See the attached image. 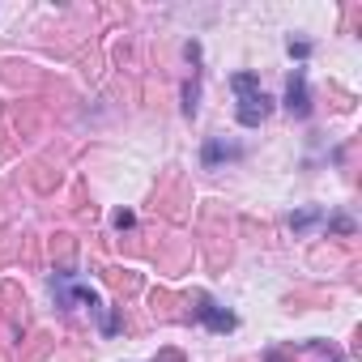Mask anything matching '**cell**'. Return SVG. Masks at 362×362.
Returning <instances> with one entry per match:
<instances>
[{"mask_svg": "<svg viewBox=\"0 0 362 362\" xmlns=\"http://www.w3.org/2000/svg\"><path fill=\"white\" fill-rule=\"evenodd\" d=\"M197 315H201V320H205V324H209L214 332H230V328H235V315H230L226 307H209V303H205V307H201Z\"/></svg>", "mask_w": 362, "mask_h": 362, "instance_id": "277c9868", "label": "cell"}, {"mask_svg": "<svg viewBox=\"0 0 362 362\" xmlns=\"http://www.w3.org/2000/svg\"><path fill=\"white\" fill-rule=\"evenodd\" d=\"M230 90L239 94V124L243 128H260L264 119H269V111H273V98L260 90V77L256 73H235L230 77Z\"/></svg>", "mask_w": 362, "mask_h": 362, "instance_id": "6da1fadb", "label": "cell"}, {"mask_svg": "<svg viewBox=\"0 0 362 362\" xmlns=\"http://www.w3.org/2000/svg\"><path fill=\"white\" fill-rule=\"evenodd\" d=\"M315 218H320V214H315V209H307V214H294V218H290V226H294V230H307Z\"/></svg>", "mask_w": 362, "mask_h": 362, "instance_id": "5b68a950", "label": "cell"}, {"mask_svg": "<svg viewBox=\"0 0 362 362\" xmlns=\"http://www.w3.org/2000/svg\"><path fill=\"white\" fill-rule=\"evenodd\" d=\"M239 153H243L239 145H230V141H222V136H214V141L205 145V153H201V162H205V166L214 170L218 162H230V158H239Z\"/></svg>", "mask_w": 362, "mask_h": 362, "instance_id": "3957f363", "label": "cell"}, {"mask_svg": "<svg viewBox=\"0 0 362 362\" xmlns=\"http://www.w3.org/2000/svg\"><path fill=\"white\" fill-rule=\"evenodd\" d=\"M286 111L290 115H307L311 111V94H307V73L294 69V77L286 81Z\"/></svg>", "mask_w": 362, "mask_h": 362, "instance_id": "7a4b0ae2", "label": "cell"}, {"mask_svg": "<svg viewBox=\"0 0 362 362\" xmlns=\"http://www.w3.org/2000/svg\"><path fill=\"white\" fill-rule=\"evenodd\" d=\"M115 226H119V230H124V226H132V214H128V209H119V214H115Z\"/></svg>", "mask_w": 362, "mask_h": 362, "instance_id": "52a82bcc", "label": "cell"}, {"mask_svg": "<svg viewBox=\"0 0 362 362\" xmlns=\"http://www.w3.org/2000/svg\"><path fill=\"white\" fill-rule=\"evenodd\" d=\"M290 56H294V60H307V56H311V43H303V39H290Z\"/></svg>", "mask_w": 362, "mask_h": 362, "instance_id": "8992f818", "label": "cell"}]
</instances>
